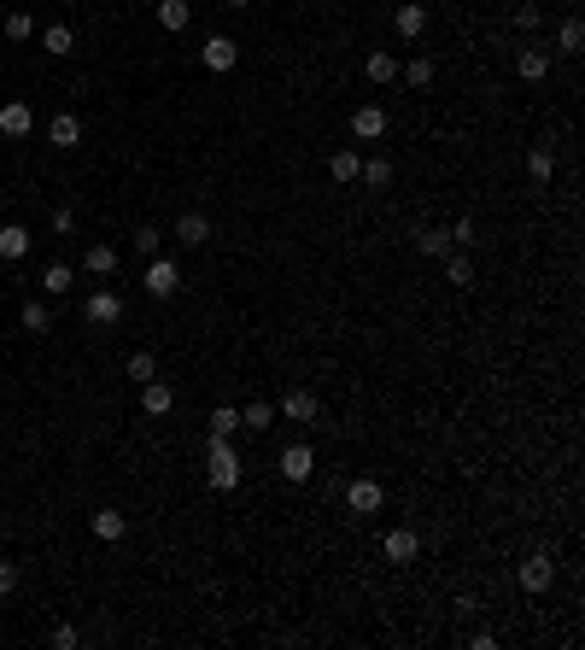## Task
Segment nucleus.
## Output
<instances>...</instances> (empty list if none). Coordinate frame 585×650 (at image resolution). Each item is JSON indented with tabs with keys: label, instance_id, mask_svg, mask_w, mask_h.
I'll use <instances>...</instances> for the list:
<instances>
[{
	"label": "nucleus",
	"instance_id": "b1692460",
	"mask_svg": "<svg viewBox=\"0 0 585 650\" xmlns=\"http://www.w3.org/2000/svg\"><path fill=\"white\" fill-rule=\"evenodd\" d=\"M527 176L533 182H550V176H557V147H533L527 153Z\"/></svg>",
	"mask_w": 585,
	"mask_h": 650
},
{
	"label": "nucleus",
	"instance_id": "f257e3e1",
	"mask_svg": "<svg viewBox=\"0 0 585 650\" xmlns=\"http://www.w3.org/2000/svg\"><path fill=\"white\" fill-rule=\"evenodd\" d=\"M240 475H246V463H240L235 439H211V445H205V481L217 486V493H235Z\"/></svg>",
	"mask_w": 585,
	"mask_h": 650
},
{
	"label": "nucleus",
	"instance_id": "412c9836",
	"mask_svg": "<svg viewBox=\"0 0 585 650\" xmlns=\"http://www.w3.org/2000/svg\"><path fill=\"white\" fill-rule=\"evenodd\" d=\"M357 182H363V188H387V182H392V158H381V153L363 158V165H357Z\"/></svg>",
	"mask_w": 585,
	"mask_h": 650
},
{
	"label": "nucleus",
	"instance_id": "ea45409f",
	"mask_svg": "<svg viewBox=\"0 0 585 650\" xmlns=\"http://www.w3.org/2000/svg\"><path fill=\"white\" fill-rule=\"evenodd\" d=\"M18 592V563H0V598Z\"/></svg>",
	"mask_w": 585,
	"mask_h": 650
},
{
	"label": "nucleus",
	"instance_id": "4c0bfd02",
	"mask_svg": "<svg viewBox=\"0 0 585 650\" xmlns=\"http://www.w3.org/2000/svg\"><path fill=\"white\" fill-rule=\"evenodd\" d=\"M539 18H544V12L533 6V0H521V6H516V24H521V29H539Z\"/></svg>",
	"mask_w": 585,
	"mask_h": 650
},
{
	"label": "nucleus",
	"instance_id": "c9c22d12",
	"mask_svg": "<svg viewBox=\"0 0 585 650\" xmlns=\"http://www.w3.org/2000/svg\"><path fill=\"white\" fill-rule=\"evenodd\" d=\"M158 241H164L158 229H135V253L140 258H158Z\"/></svg>",
	"mask_w": 585,
	"mask_h": 650
},
{
	"label": "nucleus",
	"instance_id": "a878e982",
	"mask_svg": "<svg viewBox=\"0 0 585 650\" xmlns=\"http://www.w3.org/2000/svg\"><path fill=\"white\" fill-rule=\"evenodd\" d=\"M416 246H421V253H428V258H445V253H457V246H451V235H445V229H416Z\"/></svg>",
	"mask_w": 585,
	"mask_h": 650
},
{
	"label": "nucleus",
	"instance_id": "bb28decb",
	"mask_svg": "<svg viewBox=\"0 0 585 650\" xmlns=\"http://www.w3.org/2000/svg\"><path fill=\"white\" fill-rule=\"evenodd\" d=\"M357 165H363V153H351V147H346V153L328 158V176H334V182H357Z\"/></svg>",
	"mask_w": 585,
	"mask_h": 650
},
{
	"label": "nucleus",
	"instance_id": "a211bd4d",
	"mask_svg": "<svg viewBox=\"0 0 585 650\" xmlns=\"http://www.w3.org/2000/svg\"><path fill=\"white\" fill-rule=\"evenodd\" d=\"M83 269H88V276H112V269H117V246L94 241V246L83 253Z\"/></svg>",
	"mask_w": 585,
	"mask_h": 650
},
{
	"label": "nucleus",
	"instance_id": "4468645a",
	"mask_svg": "<svg viewBox=\"0 0 585 650\" xmlns=\"http://www.w3.org/2000/svg\"><path fill=\"white\" fill-rule=\"evenodd\" d=\"M176 241L181 246H205L211 241V217L205 212H181L176 217Z\"/></svg>",
	"mask_w": 585,
	"mask_h": 650
},
{
	"label": "nucleus",
	"instance_id": "2f4dec72",
	"mask_svg": "<svg viewBox=\"0 0 585 650\" xmlns=\"http://www.w3.org/2000/svg\"><path fill=\"white\" fill-rule=\"evenodd\" d=\"M18 323H24V328H36V334H47V328H53V311H47V305H36V299H29L24 311H18Z\"/></svg>",
	"mask_w": 585,
	"mask_h": 650
},
{
	"label": "nucleus",
	"instance_id": "f8f14e48",
	"mask_svg": "<svg viewBox=\"0 0 585 650\" xmlns=\"http://www.w3.org/2000/svg\"><path fill=\"white\" fill-rule=\"evenodd\" d=\"M317 393H310V387H292L287 398H281V416H287V422H317Z\"/></svg>",
	"mask_w": 585,
	"mask_h": 650
},
{
	"label": "nucleus",
	"instance_id": "423d86ee",
	"mask_svg": "<svg viewBox=\"0 0 585 650\" xmlns=\"http://www.w3.org/2000/svg\"><path fill=\"white\" fill-rule=\"evenodd\" d=\"M176 287H181V269L170 264V258H153V264H147V293L153 299H176Z\"/></svg>",
	"mask_w": 585,
	"mask_h": 650
},
{
	"label": "nucleus",
	"instance_id": "7ed1b4c3",
	"mask_svg": "<svg viewBox=\"0 0 585 650\" xmlns=\"http://www.w3.org/2000/svg\"><path fill=\"white\" fill-rule=\"evenodd\" d=\"M310 475H317V452H310L305 439H299V445H287V452H281V481H292V486H305Z\"/></svg>",
	"mask_w": 585,
	"mask_h": 650
},
{
	"label": "nucleus",
	"instance_id": "f3484780",
	"mask_svg": "<svg viewBox=\"0 0 585 650\" xmlns=\"http://www.w3.org/2000/svg\"><path fill=\"white\" fill-rule=\"evenodd\" d=\"M24 253H29V229L24 223H0V258H6V264H18Z\"/></svg>",
	"mask_w": 585,
	"mask_h": 650
},
{
	"label": "nucleus",
	"instance_id": "1a4fd4ad",
	"mask_svg": "<svg viewBox=\"0 0 585 650\" xmlns=\"http://www.w3.org/2000/svg\"><path fill=\"white\" fill-rule=\"evenodd\" d=\"M29 129H36V112H29L24 100H6V106H0V135H12V141H24Z\"/></svg>",
	"mask_w": 585,
	"mask_h": 650
},
{
	"label": "nucleus",
	"instance_id": "39448f33",
	"mask_svg": "<svg viewBox=\"0 0 585 650\" xmlns=\"http://www.w3.org/2000/svg\"><path fill=\"white\" fill-rule=\"evenodd\" d=\"M521 586H527V592H550V586H557V563H550V551H533L527 563H521Z\"/></svg>",
	"mask_w": 585,
	"mask_h": 650
},
{
	"label": "nucleus",
	"instance_id": "6e6552de",
	"mask_svg": "<svg viewBox=\"0 0 585 650\" xmlns=\"http://www.w3.org/2000/svg\"><path fill=\"white\" fill-rule=\"evenodd\" d=\"M199 59H205V71H235L240 42H235V36H211V42L199 47Z\"/></svg>",
	"mask_w": 585,
	"mask_h": 650
},
{
	"label": "nucleus",
	"instance_id": "e433bc0d",
	"mask_svg": "<svg viewBox=\"0 0 585 650\" xmlns=\"http://www.w3.org/2000/svg\"><path fill=\"white\" fill-rule=\"evenodd\" d=\"M445 235H451V246H469V241H474V223H469V217H457Z\"/></svg>",
	"mask_w": 585,
	"mask_h": 650
},
{
	"label": "nucleus",
	"instance_id": "dca6fc26",
	"mask_svg": "<svg viewBox=\"0 0 585 650\" xmlns=\"http://www.w3.org/2000/svg\"><path fill=\"white\" fill-rule=\"evenodd\" d=\"M392 29H398L405 42H416L421 29H428V6H416V0H410V6H398V12H392Z\"/></svg>",
	"mask_w": 585,
	"mask_h": 650
},
{
	"label": "nucleus",
	"instance_id": "58836bf2",
	"mask_svg": "<svg viewBox=\"0 0 585 650\" xmlns=\"http://www.w3.org/2000/svg\"><path fill=\"white\" fill-rule=\"evenodd\" d=\"M83 645V633H76V627H53V650H76Z\"/></svg>",
	"mask_w": 585,
	"mask_h": 650
},
{
	"label": "nucleus",
	"instance_id": "2eb2a0df",
	"mask_svg": "<svg viewBox=\"0 0 585 650\" xmlns=\"http://www.w3.org/2000/svg\"><path fill=\"white\" fill-rule=\"evenodd\" d=\"M516 76H521V83L550 76V53H544V47H521V53H516Z\"/></svg>",
	"mask_w": 585,
	"mask_h": 650
},
{
	"label": "nucleus",
	"instance_id": "f03ea898",
	"mask_svg": "<svg viewBox=\"0 0 585 650\" xmlns=\"http://www.w3.org/2000/svg\"><path fill=\"white\" fill-rule=\"evenodd\" d=\"M83 317H88L94 328H117V323H124V299H117L112 287H100V293L83 299Z\"/></svg>",
	"mask_w": 585,
	"mask_h": 650
},
{
	"label": "nucleus",
	"instance_id": "ddd939ff",
	"mask_svg": "<svg viewBox=\"0 0 585 650\" xmlns=\"http://www.w3.org/2000/svg\"><path fill=\"white\" fill-rule=\"evenodd\" d=\"M351 135H357V141H381V135H387V112H381V106H357V112H351Z\"/></svg>",
	"mask_w": 585,
	"mask_h": 650
},
{
	"label": "nucleus",
	"instance_id": "473e14b6",
	"mask_svg": "<svg viewBox=\"0 0 585 650\" xmlns=\"http://www.w3.org/2000/svg\"><path fill=\"white\" fill-rule=\"evenodd\" d=\"M398 76H405L410 88H428L433 83V59H410V65H398Z\"/></svg>",
	"mask_w": 585,
	"mask_h": 650
},
{
	"label": "nucleus",
	"instance_id": "9d476101",
	"mask_svg": "<svg viewBox=\"0 0 585 650\" xmlns=\"http://www.w3.org/2000/svg\"><path fill=\"white\" fill-rule=\"evenodd\" d=\"M47 141H53L59 153H70V147H83V117H76V112H59L53 124H47Z\"/></svg>",
	"mask_w": 585,
	"mask_h": 650
},
{
	"label": "nucleus",
	"instance_id": "f704fd0d",
	"mask_svg": "<svg viewBox=\"0 0 585 650\" xmlns=\"http://www.w3.org/2000/svg\"><path fill=\"white\" fill-rule=\"evenodd\" d=\"M36 36V18L29 12H6V42H29Z\"/></svg>",
	"mask_w": 585,
	"mask_h": 650
},
{
	"label": "nucleus",
	"instance_id": "9b49d317",
	"mask_svg": "<svg viewBox=\"0 0 585 650\" xmlns=\"http://www.w3.org/2000/svg\"><path fill=\"white\" fill-rule=\"evenodd\" d=\"M140 410H147V416H164V410H176V387L170 381H140Z\"/></svg>",
	"mask_w": 585,
	"mask_h": 650
},
{
	"label": "nucleus",
	"instance_id": "6ab92c4d",
	"mask_svg": "<svg viewBox=\"0 0 585 650\" xmlns=\"http://www.w3.org/2000/svg\"><path fill=\"white\" fill-rule=\"evenodd\" d=\"M363 76H369V83H392V76H398V59H392L387 47H375V53L363 59Z\"/></svg>",
	"mask_w": 585,
	"mask_h": 650
},
{
	"label": "nucleus",
	"instance_id": "4be33fe9",
	"mask_svg": "<svg viewBox=\"0 0 585 650\" xmlns=\"http://www.w3.org/2000/svg\"><path fill=\"white\" fill-rule=\"evenodd\" d=\"M129 534V522L117 516V510H94V539H106V545H117V539Z\"/></svg>",
	"mask_w": 585,
	"mask_h": 650
},
{
	"label": "nucleus",
	"instance_id": "c85d7f7f",
	"mask_svg": "<svg viewBox=\"0 0 585 650\" xmlns=\"http://www.w3.org/2000/svg\"><path fill=\"white\" fill-rule=\"evenodd\" d=\"M557 47H562V53H580V47H585V24H580V18H562Z\"/></svg>",
	"mask_w": 585,
	"mask_h": 650
},
{
	"label": "nucleus",
	"instance_id": "c756f323",
	"mask_svg": "<svg viewBox=\"0 0 585 650\" xmlns=\"http://www.w3.org/2000/svg\"><path fill=\"white\" fill-rule=\"evenodd\" d=\"M70 282H76V276H70V264H47V269H42V287H47L53 299L70 293Z\"/></svg>",
	"mask_w": 585,
	"mask_h": 650
},
{
	"label": "nucleus",
	"instance_id": "72a5a7b5",
	"mask_svg": "<svg viewBox=\"0 0 585 650\" xmlns=\"http://www.w3.org/2000/svg\"><path fill=\"white\" fill-rule=\"evenodd\" d=\"M158 375V357L153 352H129V381H153Z\"/></svg>",
	"mask_w": 585,
	"mask_h": 650
},
{
	"label": "nucleus",
	"instance_id": "cd10ccee",
	"mask_svg": "<svg viewBox=\"0 0 585 650\" xmlns=\"http://www.w3.org/2000/svg\"><path fill=\"white\" fill-rule=\"evenodd\" d=\"M445 282L451 287H474V264L462 253H445Z\"/></svg>",
	"mask_w": 585,
	"mask_h": 650
},
{
	"label": "nucleus",
	"instance_id": "0eeeda50",
	"mask_svg": "<svg viewBox=\"0 0 585 650\" xmlns=\"http://www.w3.org/2000/svg\"><path fill=\"white\" fill-rule=\"evenodd\" d=\"M346 504L357 510V516H375V510L387 504V493H381V481H369V475H363V481H346Z\"/></svg>",
	"mask_w": 585,
	"mask_h": 650
},
{
	"label": "nucleus",
	"instance_id": "393cba45",
	"mask_svg": "<svg viewBox=\"0 0 585 650\" xmlns=\"http://www.w3.org/2000/svg\"><path fill=\"white\" fill-rule=\"evenodd\" d=\"M240 434V410L235 405H217L211 410V439H235Z\"/></svg>",
	"mask_w": 585,
	"mask_h": 650
},
{
	"label": "nucleus",
	"instance_id": "5701e85b",
	"mask_svg": "<svg viewBox=\"0 0 585 650\" xmlns=\"http://www.w3.org/2000/svg\"><path fill=\"white\" fill-rule=\"evenodd\" d=\"M70 47H76V36H70V24H47V29H42V53L65 59Z\"/></svg>",
	"mask_w": 585,
	"mask_h": 650
},
{
	"label": "nucleus",
	"instance_id": "20e7f679",
	"mask_svg": "<svg viewBox=\"0 0 585 650\" xmlns=\"http://www.w3.org/2000/svg\"><path fill=\"white\" fill-rule=\"evenodd\" d=\"M381 551H387V563H398V568H410L421 557V539H416V527H392L387 539H381Z\"/></svg>",
	"mask_w": 585,
	"mask_h": 650
},
{
	"label": "nucleus",
	"instance_id": "7c9ffc66",
	"mask_svg": "<svg viewBox=\"0 0 585 650\" xmlns=\"http://www.w3.org/2000/svg\"><path fill=\"white\" fill-rule=\"evenodd\" d=\"M269 422H276V410H269V405H246V410H240V428H252V434H269Z\"/></svg>",
	"mask_w": 585,
	"mask_h": 650
},
{
	"label": "nucleus",
	"instance_id": "aec40b11",
	"mask_svg": "<svg viewBox=\"0 0 585 650\" xmlns=\"http://www.w3.org/2000/svg\"><path fill=\"white\" fill-rule=\"evenodd\" d=\"M188 18H194V6H188V0H158V24H164L170 36H181V29H188Z\"/></svg>",
	"mask_w": 585,
	"mask_h": 650
},
{
	"label": "nucleus",
	"instance_id": "79ce46f5",
	"mask_svg": "<svg viewBox=\"0 0 585 650\" xmlns=\"http://www.w3.org/2000/svg\"><path fill=\"white\" fill-rule=\"evenodd\" d=\"M223 6H235V12H246V6H252V0H223Z\"/></svg>",
	"mask_w": 585,
	"mask_h": 650
},
{
	"label": "nucleus",
	"instance_id": "a19ab883",
	"mask_svg": "<svg viewBox=\"0 0 585 650\" xmlns=\"http://www.w3.org/2000/svg\"><path fill=\"white\" fill-rule=\"evenodd\" d=\"M70 229H76V212H65V205H59V212H53V235H70Z\"/></svg>",
	"mask_w": 585,
	"mask_h": 650
}]
</instances>
